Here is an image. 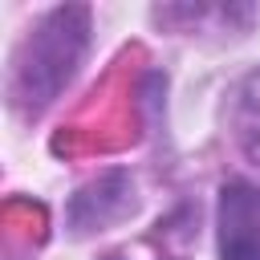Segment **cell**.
<instances>
[{
    "label": "cell",
    "instance_id": "cell-1",
    "mask_svg": "<svg viewBox=\"0 0 260 260\" xmlns=\"http://www.w3.org/2000/svg\"><path fill=\"white\" fill-rule=\"evenodd\" d=\"M85 49V12L57 8L28 41V61L20 65V93L32 102H49L61 81H69L77 57Z\"/></svg>",
    "mask_w": 260,
    "mask_h": 260
},
{
    "label": "cell",
    "instance_id": "cell-2",
    "mask_svg": "<svg viewBox=\"0 0 260 260\" xmlns=\"http://www.w3.org/2000/svg\"><path fill=\"white\" fill-rule=\"evenodd\" d=\"M219 219H223V236H219L223 260H260V203H256V195L244 187H228Z\"/></svg>",
    "mask_w": 260,
    "mask_h": 260
}]
</instances>
